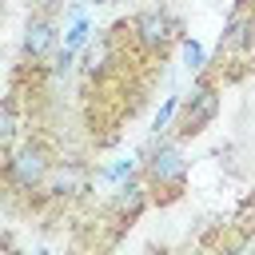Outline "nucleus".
<instances>
[{
  "mask_svg": "<svg viewBox=\"0 0 255 255\" xmlns=\"http://www.w3.org/2000/svg\"><path fill=\"white\" fill-rule=\"evenodd\" d=\"M215 112H219V96H215L211 88H199V92L187 100V108H183L179 131H187V135H191V131H199V128H203V124H207Z\"/></svg>",
  "mask_w": 255,
  "mask_h": 255,
  "instance_id": "f257e3e1",
  "label": "nucleus"
},
{
  "mask_svg": "<svg viewBox=\"0 0 255 255\" xmlns=\"http://www.w3.org/2000/svg\"><path fill=\"white\" fill-rule=\"evenodd\" d=\"M8 167H12L16 183H24V187L40 183V179H44V171H48V163H44L40 147H20V151H16L12 159H8Z\"/></svg>",
  "mask_w": 255,
  "mask_h": 255,
  "instance_id": "f03ea898",
  "label": "nucleus"
},
{
  "mask_svg": "<svg viewBox=\"0 0 255 255\" xmlns=\"http://www.w3.org/2000/svg\"><path fill=\"white\" fill-rule=\"evenodd\" d=\"M183 155H179V147H171V143H159L155 147V155H151V179L155 183H179L183 179Z\"/></svg>",
  "mask_w": 255,
  "mask_h": 255,
  "instance_id": "7ed1b4c3",
  "label": "nucleus"
},
{
  "mask_svg": "<svg viewBox=\"0 0 255 255\" xmlns=\"http://www.w3.org/2000/svg\"><path fill=\"white\" fill-rule=\"evenodd\" d=\"M135 28H139L143 44H167L171 32H175V20L163 16V12H143V16L135 20Z\"/></svg>",
  "mask_w": 255,
  "mask_h": 255,
  "instance_id": "20e7f679",
  "label": "nucleus"
},
{
  "mask_svg": "<svg viewBox=\"0 0 255 255\" xmlns=\"http://www.w3.org/2000/svg\"><path fill=\"white\" fill-rule=\"evenodd\" d=\"M52 44H56V28L48 20H32L28 24V36H24V52L28 56H48Z\"/></svg>",
  "mask_w": 255,
  "mask_h": 255,
  "instance_id": "39448f33",
  "label": "nucleus"
},
{
  "mask_svg": "<svg viewBox=\"0 0 255 255\" xmlns=\"http://www.w3.org/2000/svg\"><path fill=\"white\" fill-rule=\"evenodd\" d=\"M247 44H251V16H247V12H235V16L227 20L223 48H231V52H243Z\"/></svg>",
  "mask_w": 255,
  "mask_h": 255,
  "instance_id": "423d86ee",
  "label": "nucleus"
},
{
  "mask_svg": "<svg viewBox=\"0 0 255 255\" xmlns=\"http://www.w3.org/2000/svg\"><path fill=\"white\" fill-rule=\"evenodd\" d=\"M88 32H92V28H88L84 12H72V32H68V44H64V48H72V52H76V48L88 40Z\"/></svg>",
  "mask_w": 255,
  "mask_h": 255,
  "instance_id": "0eeeda50",
  "label": "nucleus"
},
{
  "mask_svg": "<svg viewBox=\"0 0 255 255\" xmlns=\"http://www.w3.org/2000/svg\"><path fill=\"white\" fill-rule=\"evenodd\" d=\"M120 207H124V211H139V207H143V187H139V183H128L124 195H120Z\"/></svg>",
  "mask_w": 255,
  "mask_h": 255,
  "instance_id": "6e6552de",
  "label": "nucleus"
},
{
  "mask_svg": "<svg viewBox=\"0 0 255 255\" xmlns=\"http://www.w3.org/2000/svg\"><path fill=\"white\" fill-rule=\"evenodd\" d=\"M0 131H4V147H12V135H16V108H12V100H4V120H0Z\"/></svg>",
  "mask_w": 255,
  "mask_h": 255,
  "instance_id": "1a4fd4ad",
  "label": "nucleus"
},
{
  "mask_svg": "<svg viewBox=\"0 0 255 255\" xmlns=\"http://www.w3.org/2000/svg\"><path fill=\"white\" fill-rule=\"evenodd\" d=\"M183 60H187L191 68H203V48H199L195 40H183Z\"/></svg>",
  "mask_w": 255,
  "mask_h": 255,
  "instance_id": "9d476101",
  "label": "nucleus"
},
{
  "mask_svg": "<svg viewBox=\"0 0 255 255\" xmlns=\"http://www.w3.org/2000/svg\"><path fill=\"white\" fill-rule=\"evenodd\" d=\"M175 108H179V100H175V96H171V100H167V104H163V108H159V116H155V131H163V128H167V120H171V116H175Z\"/></svg>",
  "mask_w": 255,
  "mask_h": 255,
  "instance_id": "9b49d317",
  "label": "nucleus"
},
{
  "mask_svg": "<svg viewBox=\"0 0 255 255\" xmlns=\"http://www.w3.org/2000/svg\"><path fill=\"white\" fill-rule=\"evenodd\" d=\"M104 60H108V44H96V48L88 52V72H96Z\"/></svg>",
  "mask_w": 255,
  "mask_h": 255,
  "instance_id": "f8f14e48",
  "label": "nucleus"
},
{
  "mask_svg": "<svg viewBox=\"0 0 255 255\" xmlns=\"http://www.w3.org/2000/svg\"><path fill=\"white\" fill-rule=\"evenodd\" d=\"M135 171V159H120L116 167H108V179H124V175H131Z\"/></svg>",
  "mask_w": 255,
  "mask_h": 255,
  "instance_id": "ddd939ff",
  "label": "nucleus"
},
{
  "mask_svg": "<svg viewBox=\"0 0 255 255\" xmlns=\"http://www.w3.org/2000/svg\"><path fill=\"white\" fill-rule=\"evenodd\" d=\"M76 183H80V175H76V171H72V167H68V171H60V175H56V191H72V187H76Z\"/></svg>",
  "mask_w": 255,
  "mask_h": 255,
  "instance_id": "4468645a",
  "label": "nucleus"
},
{
  "mask_svg": "<svg viewBox=\"0 0 255 255\" xmlns=\"http://www.w3.org/2000/svg\"><path fill=\"white\" fill-rule=\"evenodd\" d=\"M36 4H40V8H48V4H56V0H36Z\"/></svg>",
  "mask_w": 255,
  "mask_h": 255,
  "instance_id": "2eb2a0df",
  "label": "nucleus"
},
{
  "mask_svg": "<svg viewBox=\"0 0 255 255\" xmlns=\"http://www.w3.org/2000/svg\"><path fill=\"white\" fill-rule=\"evenodd\" d=\"M92 4H112V0H92Z\"/></svg>",
  "mask_w": 255,
  "mask_h": 255,
  "instance_id": "dca6fc26",
  "label": "nucleus"
},
{
  "mask_svg": "<svg viewBox=\"0 0 255 255\" xmlns=\"http://www.w3.org/2000/svg\"><path fill=\"white\" fill-rule=\"evenodd\" d=\"M40 255H48V251H40Z\"/></svg>",
  "mask_w": 255,
  "mask_h": 255,
  "instance_id": "f3484780",
  "label": "nucleus"
}]
</instances>
